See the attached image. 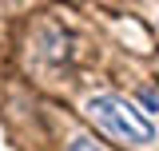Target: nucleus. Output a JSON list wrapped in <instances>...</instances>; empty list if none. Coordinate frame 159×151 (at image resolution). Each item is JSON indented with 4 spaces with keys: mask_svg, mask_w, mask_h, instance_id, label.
Masks as SVG:
<instances>
[{
    "mask_svg": "<svg viewBox=\"0 0 159 151\" xmlns=\"http://www.w3.org/2000/svg\"><path fill=\"white\" fill-rule=\"evenodd\" d=\"M84 108H88V115H92L107 135H116V139L131 143V147H147V143H155V135H159L155 123L139 112L135 103H127L123 95L99 92V95H88Z\"/></svg>",
    "mask_w": 159,
    "mask_h": 151,
    "instance_id": "nucleus-1",
    "label": "nucleus"
},
{
    "mask_svg": "<svg viewBox=\"0 0 159 151\" xmlns=\"http://www.w3.org/2000/svg\"><path fill=\"white\" fill-rule=\"evenodd\" d=\"M68 151H99V147L92 143V139H88V135H76V139L68 143Z\"/></svg>",
    "mask_w": 159,
    "mask_h": 151,
    "instance_id": "nucleus-2",
    "label": "nucleus"
}]
</instances>
